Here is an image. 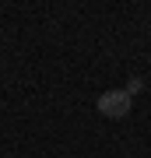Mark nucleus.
I'll list each match as a JSON object with an SVG mask.
<instances>
[{"instance_id":"1","label":"nucleus","mask_w":151,"mask_h":158,"mask_svg":"<svg viewBox=\"0 0 151 158\" xmlns=\"http://www.w3.org/2000/svg\"><path fill=\"white\" fill-rule=\"evenodd\" d=\"M99 113L106 116V119H123L127 113H130V95L123 88H109V91H102L99 95Z\"/></svg>"},{"instance_id":"2","label":"nucleus","mask_w":151,"mask_h":158,"mask_svg":"<svg viewBox=\"0 0 151 158\" xmlns=\"http://www.w3.org/2000/svg\"><path fill=\"white\" fill-rule=\"evenodd\" d=\"M141 88H144V81H141V77H130V85H127L123 91H127V95H130V98H134V95H137V91H141Z\"/></svg>"}]
</instances>
